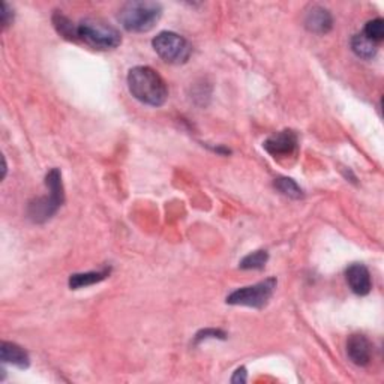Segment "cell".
<instances>
[{
	"label": "cell",
	"mask_w": 384,
	"mask_h": 384,
	"mask_svg": "<svg viewBox=\"0 0 384 384\" xmlns=\"http://www.w3.org/2000/svg\"><path fill=\"white\" fill-rule=\"evenodd\" d=\"M210 338H219V339H225V334L222 330H216V329H206L202 330V332H198L195 336V342H202L204 339H210Z\"/></svg>",
	"instance_id": "cell-18"
},
{
	"label": "cell",
	"mask_w": 384,
	"mask_h": 384,
	"mask_svg": "<svg viewBox=\"0 0 384 384\" xmlns=\"http://www.w3.org/2000/svg\"><path fill=\"white\" fill-rule=\"evenodd\" d=\"M275 188L284 194L288 198H293V200H299L303 197V191L299 185L290 177H278L275 179Z\"/></svg>",
	"instance_id": "cell-16"
},
{
	"label": "cell",
	"mask_w": 384,
	"mask_h": 384,
	"mask_svg": "<svg viewBox=\"0 0 384 384\" xmlns=\"http://www.w3.org/2000/svg\"><path fill=\"white\" fill-rule=\"evenodd\" d=\"M305 28L309 32L317 35H324L332 31L334 28V17L330 12L319 5H314L307 11V16H305Z\"/></svg>",
	"instance_id": "cell-9"
},
{
	"label": "cell",
	"mask_w": 384,
	"mask_h": 384,
	"mask_svg": "<svg viewBox=\"0 0 384 384\" xmlns=\"http://www.w3.org/2000/svg\"><path fill=\"white\" fill-rule=\"evenodd\" d=\"M78 41L97 50H114L122 43V35L111 24L99 18H84L77 24Z\"/></svg>",
	"instance_id": "cell-4"
},
{
	"label": "cell",
	"mask_w": 384,
	"mask_h": 384,
	"mask_svg": "<svg viewBox=\"0 0 384 384\" xmlns=\"http://www.w3.org/2000/svg\"><path fill=\"white\" fill-rule=\"evenodd\" d=\"M163 16V6L150 0H132L119 11V21L128 32L144 33L152 31Z\"/></svg>",
	"instance_id": "cell-2"
},
{
	"label": "cell",
	"mask_w": 384,
	"mask_h": 384,
	"mask_svg": "<svg viewBox=\"0 0 384 384\" xmlns=\"http://www.w3.org/2000/svg\"><path fill=\"white\" fill-rule=\"evenodd\" d=\"M246 369L242 366L234 373V375L231 377V383H246Z\"/></svg>",
	"instance_id": "cell-20"
},
{
	"label": "cell",
	"mask_w": 384,
	"mask_h": 384,
	"mask_svg": "<svg viewBox=\"0 0 384 384\" xmlns=\"http://www.w3.org/2000/svg\"><path fill=\"white\" fill-rule=\"evenodd\" d=\"M346 280L349 287L357 296H366L371 293L373 288V281H371V273L366 266L361 263H353L346 270Z\"/></svg>",
	"instance_id": "cell-8"
},
{
	"label": "cell",
	"mask_w": 384,
	"mask_h": 384,
	"mask_svg": "<svg viewBox=\"0 0 384 384\" xmlns=\"http://www.w3.org/2000/svg\"><path fill=\"white\" fill-rule=\"evenodd\" d=\"M269 260V254L268 251H256V253H251L246 257H243L241 260V269L243 270H261L264 266H266V263Z\"/></svg>",
	"instance_id": "cell-15"
},
{
	"label": "cell",
	"mask_w": 384,
	"mask_h": 384,
	"mask_svg": "<svg viewBox=\"0 0 384 384\" xmlns=\"http://www.w3.org/2000/svg\"><path fill=\"white\" fill-rule=\"evenodd\" d=\"M371 41L380 44L384 39V21L383 18H374L366 23L365 29L362 32Z\"/></svg>",
	"instance_id": "cell-17"
},
{
	"label": "cell",
	"mask_w": 384,
	"mask_h": 384,
	"mask_svg": "<svg viewBox=\"0 0 384 384\" xmlns=\"http://www.w3.org/2000/svg\"><path fill=\"white\" fill-rule=\"evenodd\" d=\"M351 50L354 55L359 56L361 59L371 60L377 55L378 44L371 41V39H368L363 33H359V35H354L351 39Z\"/></svg>",
	"instance_id": "cell-12"
},
{
	"label": "cell",
	"mask_w": 384,
	"mask_h": 384,
	"mask_svg": "<svg viewBox=\"0 0 384 384\" xmlns=\"http://www.w3.org/2000/svg\"><path fill=\"white\" fill-rule=\"evenodd\" d=\"M275 288H276V280L275 278H268V280H264L258 284L233 291V293L227 297V303L260 309L266 307L268 302L273 296Z\"/></svg>",
	"instance_id": "cell-6"
},
{
	"label": "cell",
	"mask_w": 384,
	"mask_h": 384,
	"mask_svg": "<svg viewBox=\"0 0 384 384\" xmlns=\"http://www.w3.org/2000/svg\"><path fill=\"white\" fill-rule=\"evenodd\" d=\"M347 356L357 366H366L373 357V346L363 335H351L347 341Z\"/></svg>",
	"instance_id": "cell-10"
},
{
	"label": "cell",
	"mask_w": 384,
	"mask_h": 384,
	"mask_svg": "<svg viewBox=\"0 0 384 384\" xmlns=\"http://www.w3.org/2000/svg\"><path fill=\"white\" fill-rule=\"evenodd\" d=\"M110 275V269H104L99 272H86V273H74L70 278V287L72 290H80L89 285L98 284L104 281Z\"/></svg>",
	"instance_id": "cell-13"
},
{
	"label": "cell",
	"mask_w": 384,
	"mask_h": 384,
	"mask_svg": "<svg viewBox=\"0 0 384 384\" xmlns=\"http://www.w3.org/2000/svg\"><path fill=\"white\" fill-rule=\"evenodd\" d=\"M263 148L266 149V152L272 155L273 158L290 156L297 148L296 132L290 129L276 132V134L270 136L266 141L263 143Z\"/></svg>",
	"instance_id": "cell-7"
},
{
	"label": "cell",
	"mask_w": 384,
	"mask_h": 384,
	"mask_svg": "<svg viewBox=\"0 0 384 384\" xmlns=\"http://www.w3.org/2000/svg\"><path fill=\"white\" fill-rule=\"evenodd\" d=\"M45 185L50 191L48 195L39 197L36 200L29 203L28 207V216L31 221L36 224H43L53 218L59 207L65 202L63 194V183H62V175L59 168H51L45 176Z\"/></svg>",
	"instance_id": "cell-3"
},
{
	"label": "cell",
	"mask_w": 384,
	"mask_h": 384,
	"mask_svg": "<svg viewBox=\"0 0 384 384\" xmlns=\"http://www.w3.org/2000/svg\"><path fill=\"white\" fill-rule=\"evenodd\" d=\"M128 89L137 101L161 107L168 98V87L164 78L150 66H136L128 72Z\"/></svg>",
	"instance_id": "cell-1"
},
{
	"label": "cell",
	"mask_w": 384,
	"mask_h": 384,
	"mask_svg": "<svg viewBox=\"0 0 384 384\" xmlns=\"http://www.w3.org/2000/svg\"><path fill=\"white\" fill-rule=\"evenodd\" d=\"M14 21V11H12L6 2L2 4V24L4 28H8V26Z\"/></svg>",
	"instance_id": "cell-19"
},
{
	"label": "cell",
	"mask_w": 384,
	"mask_h": 384,
	"mask_svg": "<svg viewBox=\"0 0 384 384\" xmlns=\"http://www.w3.org/2000/svg\"><path fill=\"white\" fill-rule=\"evenodd\" d=\"M53 24H55V29L57 31L60 36L68 39V41H74V43L78 41L77 26L68 17H65L62 12L56 11L55 14H53Z\"/></svg>",
	"instance_id": "cell-14"
},
{
	"label": "cell",
	"mask_w": 384,
	"mask_h": 384,
	"mask_svg": "<svg viewBox=\"0 0 384 384\" xmlns=\"http://www.w3.org/2000/svg\"><path fill=\"white\" fill-rule=\"evenodd\" d=\"M0 359H2L4 363L14 365L20 369H26L31 365V357L28 351L17 346V344L8 341H4L2 346H0Z\"/></svg>",
	"instance_id": "cell-11"
},
{
	"label": "cell",
	"mask_w": 384,
	"mask_h": 384,
	"mask_svg": "<svg viewBox=\"0 0 384 384\" xmlns=\"http://www.w3.org/2000/svg\"><path fill=\"white\" fill-rule=\"evenodd\" d=\"M153 50L164 62L171 65L187 63L192 55L191 44L175 32L158 33L152 41Z\"/></svg>",
	"instance_id": "cell-5"
}]
</instances>
